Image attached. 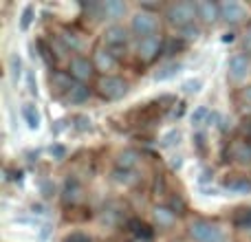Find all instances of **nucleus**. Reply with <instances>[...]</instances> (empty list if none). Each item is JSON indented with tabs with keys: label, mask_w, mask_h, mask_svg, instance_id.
Listing matches in <instances>:
<instances>
[{
	"label": "nucleus",
	"mask_w": 251,
	"mask_h": 242,
	"mask_svg": "<svg viewBox=\"0 0 251 242\" xmlns=\"http://www.w3.org/2000/svg\"><path fill=\"white\" fill-rule=\"evenodd\" d=\"M97 88H100L101 97H106V99H110V101H117L128 93V82L117 77V75H104V77L100 79V84H97Z\"/></svg>",
	"instance_id": "4"
},
{
	"label": "nucleus",
	"mask_w": 251,
	"mask_h": 242,
	"mask_svg": "<svg viewBox=\"0 0 251 242\" xmlns=\"http://www.w3.org/2000/svg\"><path fill=\"white\" fill-rule=\"evenodd\" d=\"M209 178H212V172H209V169H205V172L201 174V178H199V181H201V183H207Z\"/></svg>",
	"instance_id": "44"
},
{
	"label": "nucleus",
	"mask_w": 251,
	"mask_h": 242,
	"mask_svg": "<svg viewBox=\"0 0 251 242\" xmlns=\"http://www.w3.org/2000/svg\"><path fill=\"white\" fill-rule=\"evenodd\" d=\"M154 220L159 227H170L176 220V212H172V207H154Z\"/></svg>",
	"instance_id": "19"
},
{
	"label": "nucleus",
	"mask_w": 251,
	"mask_h": 242,
	"mask_svg": "<svg viewBox=\"0 0 251 242\" xmlns=\"http://www.w3.org/2000/svg\"><path fill=\"white\" fill-rule=\"evenodd\" d=\"M113 181L115 183H122V185H132L137 178H134L132 169H124V168H115L113 172Z\"/></svg>",
	"instance_id": "24"
},
{
	"label": "nucleus",
	"mask_w": 251,
	"mask_h": 242,
	"mask_svg": "<svg viewBox=\"0 0 251 242\" xmlns=\"http://www.w3.org/2000/svg\"><path fill=\"white\" fill-rule=\"evenodd\" d=\"M243 99H245V101H247V104L251 106V86L243 88Z\"/></svg>",
	"instance_id": "42"
},
{
	"label": "nucleus",
	"mask_w": 251,
	"mask_h": 242,
	"mask_svg": "<svg viewBox=\"0 0 251 242\" xmlns=\"http://www.w3.org/2000/svg\"><path fill=\"white\" fill-rule=\"evenodd\" d=\"M47 236H49V227H42V234H40V238H47Z\"/></svg>",
	"instance_id": "47"
},
{
	"label": "nucleus",
	"mask_w": 251,
	"mask_h": 242,
	"mask_svg": "<svg viewBox=\"0 0 251 242\" xmlns=\"http://www.w3.org/2000/svg\"><path fill=\"white\" fill-rule=\"evenodd\" d=\"M163 53V40L159 35H148V38H139L137 42V55L141 62H152Z\"/></svg>",
	"instance_id": "5"
},
{
	"label": "nucleus",
	"mask_w": 251,
	"mask_h": 242,
	"mask_svg": "<svg viewBox=\"0 0 251 242\" xmlns=\"http://www.w3.org/2000/svg\"><path fill=\"white\" fill-rule=\"evenodd\" d=\"M183 113H185V104H178V108H174L170 117H172V119H178V117H181Z\"/></svg>",
	"instance_id": "40"
},
{
	"label": "nucleus",
	"mask_w": 251,
	"mask_h": 242,
	"mask_svg": "<svg viewBox=\"0 0 251 242\" xmlns=\"http://www.w3.org/2000/svg\"><path fill=\"white\" fill-rule=\"evenodd\" d=\"M79 198H82V185L77 178H69L64 183V190H62V200L66 205H75Z\"/></svg>",
	"instance_id": "14"
},
{
	"label": "nucleus",
	"mask_w": 251,
	"mask_h": 242,
	"mask_svg": "<svg viewBox=\"0 0 251 242\" xmlns=\"http://www.w3.org/2000/svg\"><path fill=\"white\" fill-rule=\"evenodd\" d=\"M247 18V7L238 0H225L221 2V20H225L227 24H238Z\"/></svg>",
	"instance_id": "9"
},
{
	"label": "nucleus",
	"mask_w": 251,
	"mask_h": 242,
	"mask_svg": "<svg viewBox=\"0 0 251 242\" xmlns=\"http://www.w3.org/2000/svg\"><path fill=\"white\" fill-rule=\"evenodd\" d=\"M93 64H95V69L100 71H113L115 66H117V55H115L110 48H100V51H95V57H93Z\"/></svg>",
	"instance_id": "10"
},
{
	"label": "nucleus",
	"mask_w": 251,
	"mask_h": 242,
	"mask_svg": "<svg viewBox=\"0 0 251 242\" xmlns=\"http://www.w3.org/2000/svg\"><path fill=\"white\" fill-rule=\"evenodd\" d=\"M134 242H150V240H139V238H137V240H134Z\"/></svg>",
	"instance_id": "49"
},
{
	"label": "nucleus",
	"mask_w": 251,
	"mask_h": 242,
	"mask_svg": "<svg viewBox=\"0 0 251 242\" xmlns=\"http://www.w3.org/2000/svg\"><path fill=\"white\" fill-rule=\"evenodd\" d=\"M209 117H212V115H209L207 106H199V108L192 113V125H194V128H201L205 121H209Z\"/></svg>",
	"instance_id": "26"
},
{
	"label": "nucleus",
	"mask_w": 251,
	"mask_h": 242,
	"mask_svg": "<svg viewBox=\"0 0 251 242\" xmlns=\"http://www.w3.org/2000/svg\"><path fill=\"white\" fill-rule=\"evenodd\" d=\"M187 234L194 242H227L225 231L209 220H194L187 229Z\"/></svg>",
	"instance_id": "2"
},
{
	"label": "nucleus",
	"mask_w": 251,
	"mask_h": 242,
	"mask_svg": "<svg viewBox=\"0 0 251 242\" xmlns=\"http://www.w3.org/2000/svg\"><path fill=\"white\" fill-rule=\"evenodd\" d=\"M199 7V18H203L205 22H216L221 18V4L212 2V0H201L196 2Z\"/></svg>",
	"instance_id": "13"
},
{
	"label": "nucleus",
	"mask_w": 251,
	"mask_h": 242,
	"mask_svg": "<svg viewBox=\"0 0 251 242\" xmlns=\"http://www.w3.org/2000/svg\"><path fill=\"white\" fill-rule=\"evenodd\" d=\"M178 141H181V130L172 128V130H168V132L161 137V143H159V145H161V147H174Z\"/></svg>",
	"instance_id": "27"
},
{
	"label": "nucleus",
	"mask_w": 251,
	"mask_h": 242,
	"mask_svg": "<svg viewBox=\"0 0 251 242\" xmlns=\"http://www.w3.org/2000/svg\"><path fill=\"white\" fill-rule=\"evenodd\" d=\"M88 97H91V88L82 82H75L73 86H71V91L66 93V99H69L71 104H84Z\"/></svg>",
	"instance_id": "15"
},
{
	"label": "nucleus",
	"mask_w": 251,
	"mask_h": 242,
	"mask_svg": "<svg viewBox=\"0 0 251 242\" xmlns=\"http://www.w3.org/2000/svg\"><path fill=\"white\" fill-rule=\"evenodd\" d=\"M183 44H185V40H168V42H163V55H172L174 51H178V48H183Z\"/></svg>",
	"instance_id": "31"
},
{
	"label": "nucleus",
	"mask_w": 251,
	"mask_h": 242,
	"mask_svg": "<svg viewBox=\"0 0 251 242\" xmlns=\"http://www.w3.org/2000/svg\"><path fill=\"white\" fill-rule=\"evenodd\" d=\"M231 40H234V33H227L225 38H223V42H231Z\"/></svg>",
	"instance_id": "48"
},
{
	"label": "nucleus",
	"mask_w": 251,
	"mask_h": 242,
	"mask_svg": "<svg viewBox=\"0 0 251 242\" xmlns=\"http://www.w3.org/2000/svg\"><path fill=\"white\" fill-rule=\"evenodd\" d=\"M101 13H104V18L117 20L126 13V2H122V0H106V2H101Z\"/></svg>",
	"instance_id": "17"
},
{
	"label": "nucleus",
	"mask_w": 251,
	"mask_h": 242,
	"mask_svg": "<svg viewBox=\"0 0 251 242\" xmlns=\"http://www.w3.org/2000/svg\"><path fill=\"white\" fill-rule=\"evenodd\" d=\"M139 161H141V156H139L137 150H124L122 154H119V159H117V168L134 169L139 165Z\"/></svg>",
	"instance_id": "18"
},
{
	"label": "nucleus",
	"mask_w": 251,
	"mask_h": 242,
	"mask_svg": "<svg viewBox=\"0 0 251 242\" xmlns=\"http://www.w3.org/2000/svg\"><path fill=\"white\" fill-rule=\"evenodd\" d=\"M69 73H71V77H73L75 82H82L84 84L86 79L93 77V73H95V64H93L86 55H75L73 60H71Z\"/></svg>",
	"instance_id": "8"
},
{
	"label": "nucleus",
	"mask_w": 251,
	"mask_h": 242,
	"mask_svg": "<svg viewBox=\"0 0 251 242\" xmlns=\"http://www.w3.org/2000/svg\"><path fill=\"white\" fill-rule=\"evenodd\" d=\"M201 88H203V79H201V77H194V79H187V82H183L181 91L185 93V95H194V93H199Z\"/></svg>",
	"instance_id": "30"
},
{
	"label": "nucleus",
	"mask_w": 251,
	"mask_h": 242,
	"mask_svg": "<svg viewBox=\"0 0 251 242\" xmlns=\"http://www.w3.org/2000/svg\"><path fill=\"white\" fill-rule=\"evenodd\" d=\"M31 212L33 214H47L44 212V205H31Z\"/></svg>",
	"instance_id": "45"
},
{
	"label": "nucleus",
	"mask_w": 251,
	"mask_h": 242,
	"mask_svg": "<svg viewBox=\"0 0 251 242\" xmlns=\"http://www.w3.org/2000/svg\"><path fill=\"white\" fill-rule=\"evenodd\" d=\"M128 31L124 29L122 24H110L108 29L104 31V35H101V40H104L106 48H110V51L115 53V55H119V48H124L126 44H128Z\"/></svg>",
	"instance_id": "7"
},
{
	"label": "nucleus",
	"mask_w": 251,
	"mask_h": 242,
	"mask_svg": "<svg viewBox=\"0 0 251 242\" xmlns=\"http://www.w3.org/2000/svg\"><path fill=\"white\" fill-rule=\"evenodd\" d=\"M40 187H42V194H44V196H51L53 192H55V187H53L49 181H42V185H40Z\"/></svg>",
	"instance_id": "38"
},
{
	"label": "nucleus",
	"mask_w": 251,
	"mask_h": 242,
	"mask_svg": "<svg viewBox=\"0 0 251 242\" xmlns=\"http://www.w3.org/2000/svg\"><path fill=\"white\" fill-rule=\"evenodd\" d=\"M201 35V29L196 24H190L185 29H181V40H196Z\"/></svg>",
	"instance_id": "32"
},
{
	"label": "nucleus",
	"mask_w": 251,
	"mask_h": 242,
	"mask_svg": "<svg viewBox=\"0 0 251 242\" xmlns=\"http://www.w3.org/2000/svg\"><path fill=\"white\" fill-rule=\"evenodd\" d=\"M130 29L139 38H148V35H156L159 31V18L150 11H139L130 18Z\"/></svg>",
	"instance_id": "3"
},
{
	"label": "nucleus",
	"mask_w": 251,
	"mask_h": 242,
	"mask_svg": "<svg viewBox=\"0 0 251 242\" xmlns=\"http://www.w3.org/2000/svg\"><path fill=\"white\" fill-rule=\"evenodd\" d=\"M49 152H51V156H53V159H57V161H62L66 156V147L64 145H57V143H55V145H51V150H49Z\"/></svg>",
	"instance_id": "34"
},
{
	"label": "nucleus",
	"mask_w": 251,
	"mask_h": 242,
	"mask_svg": "<svg viewBox=\"0 0 251 242\" xmlns=\"http://www.w3.org/2000/svg\"><path fill=\"white\" fill-rule=\"evenodd\" d=\"M64 242H91V238H88L86 234H79V231H75V234L66 236Z\"/></svg>",
	"instance_id": "36"
},
{
	"label": "nucleus",
	"mask_w": 251,
	"mask_h": 242,
	"mask_svg": "<svg viewBox=\"0 0 251 242\" xmlns=\"http://www.w3.org/2000/svg\"><path fill=\"white\" fill-rule=\"evenodd\" d=\"M9 73H11L13 82H18V79H20V75H22V60H20V55H18V53H13V55L9 57Z\"/></svg>",
	"instance_id": "28"
},
{
	"label": "nucleus",
	"mask_w": 251,
	"mask_h": 242,
	"mask_svg": "<svg viewBox=\"0 0 251 242\" xmlns=\"http://www.w3.org/2000/svg\"><path fill=\"white\" fill-rule=\"evenodd\" d=\"M225 190L231 192V194H249L251 192V181H247V178H236V181L227 183Z\"/></svg>",
	"instance_id": "22"
},
{
	"label": "nucleus",
	"mask_w": 251,
	"mask_h": 242,
	"mask_svg": "<svg viewBox=\"0 0 251 242\" xmlns=\"http://www.w3.org/2000/svg\"><path fill=\"white\" fill-rule=\"evenodd\" d=\"M33 16H35L33 4H26V7L22 9V16H20V29L22 31H29L31 22H33Z\"/></svg>",
	"instance_id": "29"
},
{
	"label": "nucleus",
	"mask_w": 251,
	"mask_h": 242,
	"mask_svg": "<svg viewBox=\"0 0 251 242\" xmlns=\"http://www.w3.org/2000/svg\"><path fill=\"white\" fill-rule=\"evenodd\" d=\"M128 229L132 231L139 240H150L152 238V227L143 220H128Z\"/></svg>",
	"instance_id": "20"
},
{
	"label": "nucleus",
	"mask_w": 251,
	"mask_h": 242,
	"mask_svg": "<svg viewBox=\"0 0 251 242\" xmlns=\"http://www.w3.org/2000/svg\"><path fill=\"white\" fill-rule=\"evenodd\" d=\"M51 84H53V88H57V91L69 93L75 82H73V77H71V73H62V71H57V73L51 75Z\"/></svg>",
	"instance_id": "21"
},
{
	"label": "nucleus",
	"mask_w": 251,
	"mask_h": 242,
	"mask_svg": "<svg viewBox=\"0 0 251 242\" xmlns=\"http://www.w3.org/2000/svg\"><path fill=\"white\" fill-rule=\"evenodd\" d=\"M73 121H75V128H77L79 132H84V130H88V128H91V119H88V117H84V115H77V117H75Z\"/></svg>",
	"instance_id": "33"
},
{
	"label": "nucleus",
	"mask_w": 251,
	"mask_h": 242,
	"mask_svg": "<svg viewBox=\"0 0 251 242\" xmlns=\"http://www.w3.org/2000/svg\"><path fill=\"white\" fill-rule=\"evenodd\" d=\"M26 86H29V93H31V95H38V84H35L33 71H29V73H26Z\"/></svg>",
	"instance_id": "35"
},
{
	"label": "nucleus",
	"mask_w": 251,
	"mask_h": 242,
	"mask_svg": "<svg viewBox=\"0 0 251 242\" xmlns=\"http://www.w3.org/2000/svg\"><path fill=\"white\" fill-rule=\"evenodd\" d=\"M243 47H245L247 53H251V26L245 31V35H243Z\"/></svg>",
	"instance_id": "37"
},
{
	"label": "nucleus",
	"mask_w": 251,
	"mask_h": 242,
	"mask_svg": "<svg viewBox=\"0 0 251 242\" xmlns=\"http://www.w3.org/2000/svg\"><path fill=\"white\" fill-rule=\"evenodd\" d=\"M22 117H25V123L29 130H40V125H42V115H40L38 106H35L33 101L22 106Z\"/></svg>",
	"instance_id": "12"
},
{
	"label": "nucleus",
	"mask_w": 251,
	"mask_h": 242,
	"mask_svg": "<svg viewBox=\"0 0 251 242\" xmlns=\"http://www.w3.org/2000/svg\"><path fill=\"white\" fill-rule=\"evenodd\" d=\"M196 18H199V7H196V2H190V0L172 2L165 9V20H168V24L176 26V29H185V26L194 24Z\"/></svg>",
	"instance_id": "1"
},
{
	"label": "nucleus",
	"mask_w": 251,
	"mask_h": 242,
	"mask_svg": "<svg viewBox=\"0 0 251 242\" xmlns=\"http://www.w3.org/2000/svg\"><path fill=\"white\" fill-rule=\"evenodd\" d=\"M170 203H172V212H174V209H178V212H181V209L185 207V203H183V198H178V196H174V198L170 200Z\"/></svg>",
	"instance_id": "39"
},
{
	"label": "nucleus",
	"mask_w": 251,
	"mask_h": 242,
	"mask_svg": "<svg viewBox=\"0 0 251 242\" xmlns=\"http://www.w3.org/2000/svg\"><path fill=\"white\" fill-rule=\"evenodd\" d=\"M181 71H183V64H181V62H168V64L159 66V69L154 71L152 79H154V82H168V79L176 77Z\"/></svg>",
	"instance_id": "11"
},
{
	"label": "nucleus",
	"mask_w": 251,
	"mask_h": 242,
	"mask_svg": "<svg viewBox=\"0 0 251 242\" xmlns=\"http://www.w3.org/2000/svg\"><path fill=\"white\" fill-rule=\"evenodd\" d=\"M234 225L238 229H249L251 231V207H245V209H238L234 218Z\"/></svg>",
	"instance_id": "25"
},
{
	"label": "nucleus",
	"mask_w": 251,
	"mask_h": 242,
	"mask_svg": "<svg viewBox=\"0 0 251 242\" xmlns=\"http://www.w3.org/2000/svg\"><path fill=\"white\" fill-rule=\"evenodd\" d=\"M181 165H183V156H174V159L170 161V168L172 169H181Z\"/></svg>",
	"instance_id": "41"
},
{
	"label": "nucleus",
	"mask_w": 251,
	"mask_h": 242,
	"mask_svg": "<svg viewBox=\"0 0 251 242\" xmlns=\"http://www.w3.org/2000/svg\"><path fill=\"white\" fill-rule=\"evenodd\" d=\"M231 159L238 161V163H251V143L247 141H236L234 145H231Z\"/></svg>",
	"instance_id": "16"
},
{
	"label": "nucleus",
	"mask_w": 251,
	"mask_h": 242,
	"mask_svg": "<svg viewBox=\"0 0 251 242\" xmlns=\"http://www.w3.org/2000/svg\"><path fill=\"white\" fill-rule=\"evenodd\" d=\"M55 123H57V125H55V128H53V132L57 134V132H60L62 128H64V121H55Z\"/></svg>",
	"instance_id": "46"
},
{
	"label": "nucleus",
	"mask_w": 251,
	"mask_h": 242,
	"mask_svg": "<svg viewBox=\"0 0 251 242\" xmlns=\"http://www.w3.org/2000/svg\"><path fill=\"white\" fill-rule=\"evenodd\" d=\"M249 73H251V57L247 53H236V55L229 57V62H227V75H229V79L240 82Z\"/></svg>",
	"instance_id": "6"
},
{
	"label": "nucleus",
	"mask_w": 251,
	"mask_h": 242,
	"mask_svg": "<svg viewBox=\"0 0 251 242\" xmlns=\"http://www.w3.org/2000/svg\"><path fill=\"white\" fill-rule=\"evenodd\" d=\"M60 40L64 42V48H66V51H79V48H82V40H79L77 35L73 33V31H62Z\"/></svg>",
	"instance_id": "23"
},
{
	"label": "nucleus",
	"mask_w": 251,
	"mask_h": 242,
	"mask_svg": "<svg viewBox=\"0 0 251 242\" xmlns=\"http://www.w3.org/2000/svg\"><path fill=\"white\" fill-rule=\"evenodd\" d=\"M203 192H205V196H221V192L214 190V187H203Z\"/></svg>",
	"instance_id": "43"
}]
</instances>
